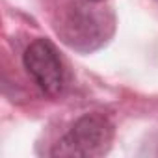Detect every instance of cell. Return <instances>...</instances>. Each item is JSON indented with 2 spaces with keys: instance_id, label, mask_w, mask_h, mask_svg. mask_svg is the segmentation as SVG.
<instances>
[{
  "instance_id": "1",
  "label": "cell",
  "mask_w": 158,
  "mask_h": 158,
  "mask_svg": "<svg viewBox=\"0 0 158 158\" xmlns=\"http://www.w3.org/2000/svg\"><path fill=\"white\" fill-rule=\"evenodd\" d=\"M114 28V13L91 0H69L54 17V30L60 39L78 52H93L106 45Z\"/></svg>"
},
{
  "instance_id": "2",
  "label": "cell",
  "mask_w": 158,
  "mask_h": 158,
  "mask_svg": "<svg viewBox=\"0 0 158 158\" xmlns=\"http://www.w3.org/2000/svg\"><path fill=\"white\" fill-rule=\"evenodd\" d=\"M112 139V121L102 114H86L54 143L50 154L63 158H95L108 152Z\"/></svg>"
},
{
  "instance_id": "3",
  "label": "cell",
  "mask_w": 158,
  "mask_h": 158,
  "mask_svg": "<svg viewBox=\"0 0 158 158\" xmlns=\"http://www.w3.org/2000/svg\"><path fill=\"white\" fill-rule=\"evenodd\" d=\"M23 65L47 97H60L65 91V67L52 41L43 37L32 41L23 54Z\"/></svg>"
},
{
  "instance_id": "4",
  "label": "cell",
  "mask_w": 158,
  "mask_h": 158,
  "mask_svg": "<svg viewBox=\"0 0 158 158\" xmlns=\"http://www.w3.org/2000/svg\"><path fill=\"white\" fill-rule=\"evenodd\" d=\"M91 2H102V0H91Z\"/></svg>"
}]
</instances>
